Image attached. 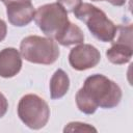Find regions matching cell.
<instances>
[{"mask_svg": "<svg viewBox=\"0 0 133 133\" xmlns=\"http://www.w3.org/2000/svg\"><path fill=\"white\" fill-rule=\"evenodd\" d=\"M8 109V102L7 99L5 98V96L0 91V118L3 117Z\"/></svg>", "mask_w": 133, "mask_h": 133, "instance_id": "14", "label": "cell"}, {"mask_svg": "<svg viewBox=\"0 0 133 133\" xmlns=\"http://www.w3.org/2000/svg\"><path fill=\"white\" fill-rule=\"evenodd\" d=\"M91 131L97 132V129L89 124H85L81 122H71L63 129L64 133L66 132H91Z\"/></svg>", "mask_w": 133, "mask_h": 133, "instance_id": "12", "label": "cell"}, {"mask_svg": "<svg viewBox=\"0 0 133 133\" xmlns=\"http://www.w3.org/2000/svg\"><path fill=\"white\" fill-rule=\"evenodd\" d=\"M7 33V26L5 21H3L2 19H0V42H2Z\"/></svg>", "mask_w": 133, "mask_h": 133, "instance_id": "15", "label": "cell"}, {"mask_svg": "<svg viewBox=\"0 0 133 133\" xmlns=\"http://www.w3.org/2000/svg\"><path fill=\"white\" fill-rule=\"evenodd\" d=\"M59 48L51 37L29 35L22 39L20 44V54L22 58L37 64H52L59 57Z\"/></svg>", "mask_w": 133, "mask_h": 133, "instance_id": "3", "label": "cell"}, {"mask_svg": "<svg viewBox=\"0 0 133 133\" xmlns=\"http://www.w3.org/2000/svg\"><path fill=\"white\" fill-rule=\"evenodd\" d=\"M106 1L109 2L113 6H123L127 0H106Z\"/></svg>", "mask_w": 133, "mask_h": 133, "instance_id": "16", "label": "cell"}, {"mask_svg": "<svg viewBox=\"0 0 133 133\" xmlns=\"http://www.w3.org/2000/svg\"><path fill=\"white\" fill-rule=\"evenodd\" d=\"M34 22L42 32L55 39L69 25L68 11L58 3H48L39 6L34 14Z\"/></svg>", "mask_w": 133, "mask_h": 133, "instance_id": "4", "label": "cell"}, {"mask_svg": "<svg viewBox=\"0 0 133 133\" xmlns=\"http://www.w3.org/2000/svg\"><path fill=\"white\" fill-rule=\"evenodd\" d=\"M55 41L64 47L79 45L84 42V33L79 26L70 22L65 29L55 38Z\"/></svg>", "mask_w": 133, "mask_h": 133, "instance_id": "11", "label": "cell"}, {"mask_svg": "<svg viewBox=\"0 0 133 133\" xmlns=\"http://www.w3.org/2000/svg\"><path fill=\"white\" fill-rule=\"evenodd\" d=\"M22 69V56L16 48H4L0 51V77H15Z\"/></svg>", "mask_w": 133, "mask_h": 133, "instance_id": "9", "label": "cell"}, {"mask_svg": "<svg viewBox=\"0 0 133 133\" xmlns=\"http://www.w3.org/2000/svg\"><path fill=\"white\" fill-rule=\"evenodd\" d=\"M4 5L10 4V3H17V2H31V0H2Z\"/></svg>", "mask_w": 133, "mask_h": 133, "instance_id": "17", "label": "cell"}, {"mask_svg": "<svg viewBox=\"0 0 133 133\" xmlns=\"http://www.w3.org/2000/svg\"><path fill=\"white\" fill-rule=\"evenodd\" d=\"M100 60V51L90 44H79L71 49L69 54V62L76 71H85L95 68Z\"/></svg>", "mask_w": 133, "mask_h": 133, "instance_id": "7", "label": "cell"}, {"mask_svg": "<svg viewBox=\"0 0 133 133\" xmlns=\"http://www.w3.org/2000/svg\"><path fill=\"white\" fill-rule=\"evenodd\" d=\"M5 6L8 21L16 27L26 26L34 19L35 10L31 2H17Z\"/></svg>", "mask_w": 133, "mask_h": 133, "instance_id": "8", "label": "cell"}, {"mask_svg": "<svg viewBox=\"0 0 133 133\" xmlns=\"http://www.w3.org/2000/svg\"><path fill=\"white\" fill-rule=\"evenodd\" d=\"M1 1H2V0H1Z\"/></svg>", "mask_w": 133, "mask_h": 133, "instance_id": "19", "label": "cell"}, {"mask_svg": "<svg viewBox=\"0 0 133 133\" xmlns=\"http://www.w3.org/2000/svg\"><path fill=\"white\" fill-rule=\"evenodd\" d=\"M80 90L97 108L104 109L116 107L123 96L121 87L102 74H94L87 77Z\"/></svg>", "mask_w": 133, "mask_h": 133, "instance_id": "1", "label": "cell"}, {"mask_svg": "<svg viewBox=\"0 0 133 133\" xmlns=\"http://www.w3.org/2000/svg\"><path fill=\"white\" fill-rule=\"evenodd\" d=\"M70 88V78L68 74L62 70L58 69L52 75L50 79V96L52 100L62 98Z\"/></svg>", "mask_w": 133, "mask_h": 133, "instance_id": "10", "label": "cell"}, {"mask_svg": "<svg viewBox=\"0 0 133 133\" xmlns=\"http://www.w3.org/2000/svg\"><path fill=\"white\" fill-rule=\"evenodd\" d=\"M18 116L28 128L38 130L44 128L50 117L48 103L35 94L23 96L18 104Z\"/></svg>", "mask_w": 133, "mask_h": 133, "instance_id": "5", "label": "cell"}, {"mask_svg": "<svg viewBox=\"0 0 133 133\" xmlns=\"http://www.w3.org/2000/svg\"><path fill=\"white\" fill-rule=\"evenodd\" d=\"M57 2L68 12H73L82 3V0H57Z\"/></svg>", "mask_w": 133, "mask_h": 133, "instance_id": "13", "label": "cell"}, {"mask_svg": "<svg viewBox=\"0 0 133 133\" xmlns=\"http://www.w3.org/2000/svg\"><path fill=\"white\" fill-rule=\"evenodd\" d=\"M91 1H103V0H91Z\"/></svg>", "mask_w": 133, "mask_h": 133, "instance_id": "18", "label": "cell"}, {"mask_svg": "<svg viewBox=\"0 0 133 133\" xmlns=\"http://www.w3.org/2000/svg\"><path fill=\"white\" fill-rule=\"evenodd\" d=\"M73 12L78 20L85 23L90 33L100 42L108 43L114 38L116 25L102 9L90 3H81Z\"/></svg>", "mask_w": 133, "mask_h": 133, "instance_id": "2", "label": "cell"}, {"mask_svg": "<svg viewBox=\"0 0 133 133\" xmlns=\"http://www.w3.org/2000/svg\"><path fill=\"white\" fill-rule=\"evenodd\" d=\"M132 31V25L116 26L114 38L110 42L112 45L106 51V56L111 63L125 64L131 60L133 55Z\"/></svg>", "mask_w": 133, "mask_h": 133, "instance_id": "6", "label": "cell"}]
</instances>
